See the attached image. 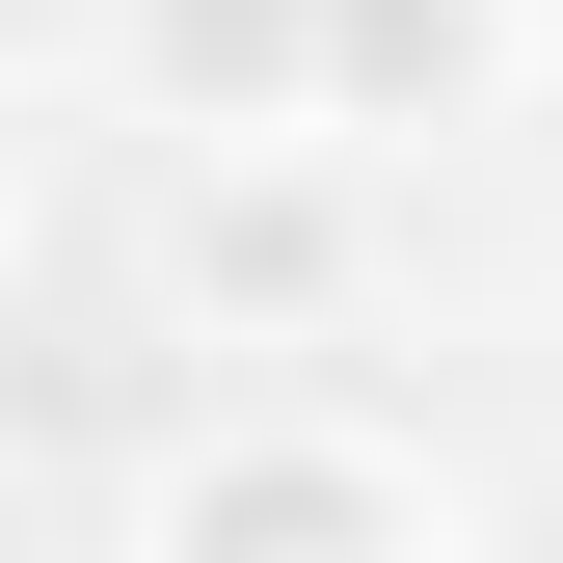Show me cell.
Segmentation results:
<instances>
[{
  "label": "cell",
  "instance_id": "277c9868",
  "mask_svg": "<svg viewBox=\"0 0 563 563\" xmlns=\"http://www.w3.org/2000/svg\"><path fill=\"white\" fill-rule=\"evenodd\" d=\"M349 268H376V242H349V162H188V216H162V296L216 349L242 322H322Z\"/></svg>",
  "mask_w": 563,
  "mask_h": 563
},
{
  "label": "cell",
  "instance_id": "5b68a950",
  "mask_svg": "<svg viewBox=\"0 0 563 563\" xmlns=\"http://www.w3.org/2000/svg\"><path fill=\"white\" fill-rule=\"evenodd\" d=\"M537 81H563V0H537Z\"/></svg>",
  "mask_w": 563,
  "mask_h": 563
},
{
  "label": "cell",
  "instance_id": "6da1fadb",
  "mask_svg": "<svg viewBox=\"0 0 563 563\" xmlns=\"http://www.w3.org/2000/svg\"><path fill=\"white\" fill-rule=\"evenodd\" d=\"M134 563H483V510L402 430H349V402H216L134 483Z\"/></svg>",
  "mask_w": 563,
  "mask_h": 563
},
{
  "label": "cell",
  "instance_id": "3957f363",
  "mask_svg": "<svg viewBox=\"0 0 563 563\" xmlns=\"http://www.w3.org/2000/svg\"><path fill=\"white\" fill-rule=\"evenodd\" d=\"M108 81L188 162H322V0H108Z\"/></svg>",
  "mask_w": 563,
  "mask_h": 563
},
{
  "label": "cell",
  "instance_id": "7a4b0ae2",
  "mask_svg": "<svg viewBox=\"0 0 563 563\" xmlns=\"http://www.w3.org/2000/svg\"><path fill=\"white\" fill-rule=\"evenodd\" d=\"M537 108V0H322V162H430V134H510Z\"/></svg>",
  "mask_w": 563,
  "mask_h": 563
}]
</instances>
